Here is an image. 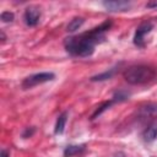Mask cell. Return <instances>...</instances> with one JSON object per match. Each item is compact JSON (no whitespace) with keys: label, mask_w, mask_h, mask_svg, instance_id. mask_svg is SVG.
I'll return each instance as SVG.
<instances>
[{"label":"cell","mask_w":157,"mask_h":157,"mask_svg":"<svg viewBox=\"0 0 157 157\" xmlns=\"http://www.w3.org/2000/svg\"><path fill=\"white\" fill-rule=\"evenodd\" d=\"M110 26L112 21H104L88 32L66 38L64 42L66 52L74 56L81 58L92 55L94 52V45L104 40V33L110 28Z\"/></svg>","instance_id":"obj_1"},{"label":"cell","mask_w":157,"mask_h":157,"mask_svg":"<svg viewBox=\"0 0 157 157\" xmlns=\"http://www.w3.org/2000/svg\"><path fill=\"white\" fill-rule=\"evenodd\" d=\"M123 76L130 85H146L156 78V71L147 65H132L124 70Z\"/></svg>","instance_id":"obj_2"},{"label":"cell","mask_w":157,"mask_h":157,"mask_svg":"<svg viewBox=\"0 0 157 157\" xmlns=\"http://www.w3.org/2000/svg\"><path fill=\"white\" fill-rule=\"evenodd\" d=\"M55 78V75L53 72H38V74H33V75H29L27 76L21 86L23 90H29L34 86H38V85H42L44 82H48V81H53Z\"/></svg>","instance_id":"obj_3"},{"label":"cell","mask_w":157,"mask_h":157,"mask_svg":"<svg viewBox=\"0 0 157 157\" xmlns=\"http://www.w3.org/2000/svg\"><path fill=\"white\" fill-rule=\"evenodd\" d=\"M153 28V23L150 22V21H146V22H142L135 31V34H134V44L139 48H144L145 47V37L146 34H148Z\"/></svg>","instance_id":"obj_4"},{"label":"cell","mask_w":157,"mask_h":157,"mask_svg":"<svg viewBox=\"0 0 157 157\" xmlns=\"http://www.w3.org/2000/svg\"><path fill=\"white\" fill-rule=\"evenodd\" d=\"M39 18H40V11L38 7L31 6V7L26 9L25 15H23V20H25V23L27 26H29V27L37 26L39 22Z\"/></svg>","instance_id":"obj_5"},{"label":"cell","mask_w":157,"mask_h":157,"mask_svg":"<svg viewBox=\"0 0 157 157\" xmlns=\"http://www.w3.org/2000/svg\"><path fill=\"white\" fill-rule=\"evenodd\" d=\"M102 5L110 12H118V11L129 10L131 6V2L130 1H123V0H109V1H103Z\"/></svg>","instance_id":"obj_6"},{"label":"cell","mask_w":157,"mask_h":157,"mask_svg":"<svg viewBox=\"0 0 157 157\" xmlns=\"http://www.w3.org/2000/svg\"><path fill=\"white\" fill-rule=\"evenodd\" d=\"M139 118L141 120H148L157 118V103H147L139 109Z\"/></svg>","instance_id":"obj_7"},{"label":"cell","mask_w":157,"mask_h":157,"mask_svg":"<svg viewBox=\"0 0 157 157\" xmlns=\"http://www.w3.org/2000/svg\"><path fill=\"white\" fill-rule=\"evenodd\" d=\"M142 137L145 142H152L157 139V125L152 124L150 126H147L145 129V131L142 132Z\"/></svg>","instance_id":"obj_8"},{"label":"cell","mask_w":157,"mask_h":157,"mask_svg":"<svg viewBox=\"0 0 157 157\" xmlns=\"http://www.w3.org/2000/svg\"><path fill=\"white\" fill-rule=\"evenodd\" d=\"M66 120H67V113L66 112H63L58 117L56 123H55V126H54V132L56 135L64 132V129H65V125H66Z\"/></svg>","instance_id":"obj_9"},{"label":"cell","mask_w":157,"mask_h":157,"mask_svg":"<svg viewBox=\"0 0 157 157\" xmlns=\"http://www.w3.org/2000/svg\"><path fill=\"white\" fill-rule=\"evenodd\" d=\"M85 151V145H69L64 150L65 157H74L76 155H80Z\"/></svg>","instance_id":"obj_10"},{"label":"cell","mask_w":157,"mask_h":157,"mask_svg":"<svg viewBox=\"0 0 157 157\" xmlns=\"http://www.w3.org/2000/svg\"><path fill=\"white\" fill-rule=\"evenodd\" d=\"M83 22H85V20L82 18V17H75V18H72L70 22H69V25H67V27H66V31L67 32H76L82 25H83Z\"/></svg>","instance_id":"obj_11"},{"label":"cell","mask_w":157,"mask_h":157,"mask_svg":"<svg viewBox=\"0 0 157 157\" xmlns=\"http://www.w3.org/2000/svg\"><path fill=\"white\" fill-rule=\"evenodd\" d=\"M114 74H115V67H112V69L105 70V71L102 72V74H98V75L92 76V77H91V81H104V80L110 78Z\"/></svg>","instance_id":"obj_12"},{"label":"cell","mask_w":157,"mask_h":157,"mask_svg":"<svg viewBox=\"0 0 157 157\" xmlns=\"http://www.w3.org/2000/svg\"><path fill=\"white\" fill-rule=\"evenodd\" d=\"M113 103H114V102H113L112 99H110V101H107V102H104V103H102V104H101V105L94 110V113L91 115V119H96V118H97L98 115H101L104 110H107V109H108Z\"/></svg>","instance_id":"obj_13"},{"label":"cell","mask_w":157,"mask_h":157,"mask_svg":"<svg viewBox=\"0 0 157 157\" xmlns=\"http://www.w3.org/2000/svg\"><path fill=\"white\" fill-rule=\"evenodd\" d=\"M129 98V93L126 92V91H117L114 94H113V98H112V101L114 102V103H120V102H124V101H126Z\"/></svg>","instance_id":"obj_14"},{"label":"cell","mask_w":157,"mask_h":157,"mask_svg":"<svg viewBox=\"0 0 157 157\" xmlns=\"http://www.w3.org/2000/svg\"><path fill=\"white\" fill-rule=\"evenodd\" d=\"M0 17H1V21H2V22H12L13 18H15L13 13L10 12V11H2Z\"/></svg>","instance_id":"obj_15"},{"label":"cell","mask_w":157,"mask_h":157,"mask_svg":"<svg viewBox=\"0 0 157 157\" xmlns=\"http://www.w3.org/2000/svg\"><path fill=\"white\" fill-rule=\"evenodd\" d=\"M34 131H36V129H34V128H27V129L23 131V134H22V137H23V139L31 137V136L34 134Z\"/></svg>","instance_id":"obj_16"},{"label":"cell","mask_w":157,"mask_h":157,"mask_svg":"<svg viewBox=\"0 0 157 157\" xmlns=\"http://www.w3.org/2000/svg\"><path fill=\"white\" fill-rule=\"evenodd\" d=\"M147 7H157V1H151V2H147L146 4Z\"/></svg>","instance_id":"obj_17"},{"label":"cell","mask_w":157,"mask_h":157,"mask_svg":"<svg viewBox=\"0 0 157 157\" xmlns=\"http://www.w3.org/2000/svg\"><path fill=\"white\" fill-rule=\"evenodd\" d=\"M0 157H9V152L6 151V150H1V152H0Z\"/></svg>","instance_id":"obj_18"},{"label":"cell","mask_w":157,"mask_h":157,"mask_svg":"<svg viewBox=\"0 0 157 157\" xmlns=\"http://www.w3.org/2000/svg\"><path fill=\"white\" fill-rule=\"evenodd\" d=\"M5 39H6V37H5V34H4V32H1V40L4 42Z\"/></svg>","instance_id":"obj_19"},{"label":"cell","mask_w":157,"mask_h":157,"mask_svg":"<svg viewBox=\"0 0 157 157\" xmlns=\"http://www.w3.org/2000/svg\"><path fill=\"white\" fill-rule=\"evenodd\" d=\"M115 157H123V155H119V156H115Z\"/></svg>","instance_id":"obj_20"}]
</instances>
